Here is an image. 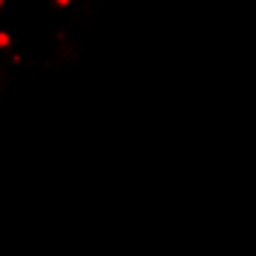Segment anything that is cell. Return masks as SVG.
Masks as SVG:
<instances>
[{"label":"cell","mask_w":256,"mask_h":256,"mask_svg":"<svg viewBox=\"0 0 256 256\" xmlns=\"http://www.w3.org/2000/svg\"><path fill=\"white\" fill-rule=\"evenodd\" d=\"M102 12L104 0H0V107L74 74Z\"/></svg>","instance_id":"obj_1"}]
</instances>
